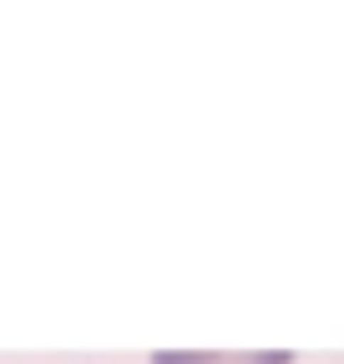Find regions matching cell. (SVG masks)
<instances>
[{"label": "cell", "mask_w": 344, "mask_h": 364, "mask_svg": "<svg viewBox=\"0 0 344 364\" xmlns=\"http://www.w3.org/2000/svg\"><path fill=\"white\" fill-rule=\"evenodd\" d=\"M152 364H294V354H152Z\"/></svg>", "instance_id": "obj_1"}]
</instances>
